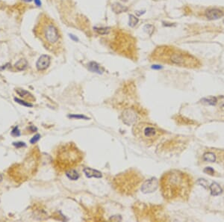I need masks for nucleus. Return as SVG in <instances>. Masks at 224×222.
<instances>
[{"instance_id":"obj_1","label":"nucleus","mask_w":224,"mask_h":222,"mask_svg":"<svg viewBox=\"0 0 224 222\" xmlns=\"http://www.w3.org/2000/svg\"><path fill=\"white\" fill-rule=\"evenodd\" d=\"M160 186L165 200L185 201L189 198L193 187V179L187 173L172 170L162 176Z\"/></svg>"},{"instance_id":"obj_2","label":"nucleus","mask_w":224,"mask_h":222,"mask_svg":"<svg viewBox=\"0 0 224 222\" xmlns=\"http://www.w3.org/2000/svg\"><path fill=\"white\" fill-rule=\"evenodd\" d=\"M153 61L181 68L195 69L201 67L198 58L188 53L173 47H159L152 54Z\"/></svg>"},{"instance_id":"obj_3","label":"nucleus","mask_w":224,"mask_h":222,"mask_svg":"<svg viewBox=\"0 0 224 222\" xmlns=\"http://www.w3.org/2000/svg\"><path fill=\"white\" fill-rule=\"evenodd\" d=\"M34 31L46 48L52 51L58 47L60 38L59 31L53 21L47 15L40 16Z\"/></svg>"},{"instance_id":"obj_4","label":"nucleus","mask_w":224,"mask_h":222,"mask_svg":"<svg viewBox=\"0 0 224 222\" xmlns=\"http://www.w3.org/2000/svg\"><path fill=\"white\" fill-rule=\"evenodd\" d=\"M132 132L137 139L146 145L155 144L164 134V131L157 126L146 122H140L135 124Z\"/></svg>"},{"instance_id":"obj_5","label":"nucleus","mask_w":224,"mask_h":222,"mask_svg":"<svg viewBox=\"0 0 224 222\" xmlns=\"http://www.w3.org/2000/svg\"><path fill=\"white\" fill-rule=\"evenodd\" d=\"M83 159V154L73 144H68L64 146L58 152L57 162L60 168L64 170L73 169Z\"/></svg>"},{"instance_id":"obj_6","label":"nucleus","mask_w":224,"mask_h":222,"mask_svg":"<svg viewBox=\"0 0 224 222\" xmlns=\"http://www.w3.org/2000/svg\"><path fill=\"white\" fill-rule=\"evenodd\" d=\"M158 187V180L155 177L150 178L143 183L141 186V191L143 193H152L156 191Z\"/></svg>"},{"instance_id":"obj_7","label":"nucleus","mask_w":224,"mask_h":222,"mask_svg":"<svg viewBox=\"0 0 224 222\" xmlns=\"http://www.w3.org/2000/svg\"><path fill=\"white\" fill-rule=\"evenodd\" d=\"M50 61H51V60H50V57L49 55H43L37 60L36 67H37L38 71H44V70L49 68L50 64Z\"/></svg>"},{"instance_id":"obj_8","label":"nucleus","mask_w":224,"mask_h":222,"mask_svg":"<svg viewBox=\"0 0 224 222\" xmlns=\"http://www.w3.org/2000/svg\"><path fill=\"white\" fill-rule=\"evenodd\" d=\"M224 12L218 9H211L208 10L205 13V16L208 19L213 20V19H220L222 17H223Z\"/></svg>"},{"instance_id":"obj_9","label":"nucleus","mask_w":224,"mask_h":222,"mask_svg":"<svg viewBox=\"0 0 224 222\" xmlns=\"http://www.w3.org/2000/svg\"><path fill=\"white\" fill-rule=\"evenodd\" d=\"M84 174L86 175L87 177L88 178H101L102 177V174L101 172H99L97 170H95L91 168H85L83 170Z\"/></svg>"},{"instance_id":"obj_10","label":"nucleus","mask_w":224,"mask_h":222,"mask_svg":"<svg viewBox=\"0 0 224 222\" xmlns=\"http://www.w3.org/2000/svg\"><path fill=\"white\" fill-rule=\"evenodd\" d=\"M88 70L91 72H94V73H99V74H102V73L104 72V69L96 62H94V61H91L88 64Z\"/></svg>"},{"instance_id":"obj_11","label":"nucleus","mask_w":224,"mask_h":222,"mask_svg":"<svg viewBox=\"0 0 224 222\" xmlns=\"http://www.w3.org/2000/svg\"><path fill=\"white\" fill-rule=\"evenodd\" d=\"M209 189H210L212 195L214 196L219 195L220 194H221L222 192L221 187H220V185H219L218 183H217V182H213V183L210 186Z\"/></svg>"},{"instance_id":"obj_12","label":"nucleus","mask_w":224,"mask_h":222,"mask_svg":"<svg viewBox=\"0 0 224 222\" xmlns=\"http://www.w3.org/2000/svg\"><path fill=\"white\" fill-rule=\"evenodd\" d=\"M15 68L17 70V71H24V70L26 69V68H27L28 66V62L27 61H26V59H24V58H22V59L19 60V61H17V63L15 64Z\"/></svg>"},{"instance_id":"obj_13","label":"nucleus","mask_w":224,"mask_h":222,"mask_svg":"<svg viewBox=\"0 0 224 222\" xmlns=\"http://www.w3.org/2000/svg\"><path fill=\"white\" fill-rule=\"evenodd\" d=\"M67 177L69 178L71 180H77L79 177V174L76 170L74 169H70L66 171Z\"/></svg>"},{"instance_id":"obj_14","label":"nucleus","mask_w":224,"mask_h":222,"mask_svg":"<svg viewBox=\"0 0 224 222\" xmlns=\"http://www.w3.org/2000/svg\"><path fill=\"white\" fill-rule=\"evenodd\" d=\"M112 10L115 13H122L126 11L128 9L125 6L119 4V3H115L112 5Z\"/></svg>"},{"instance_id":"obj_15","label":"nucleus","mask_w":224,"mask_h":222,"mask_svg":"<svg viewBox=\"0 0 224 222\" xmlns=\"http://www.w3.org/2000/svg\"><path fill=\"white\" fill-rule=\"evenodd\" d=\"M16 92H17V94L22 97H25V98L30 97V98H32V99H33V97H32V94H31L29 92V91H26V90H24V89L17 88V90H16Z\"/></svg>"},{"instance_id":"obj_16","label":"nucleus","mask_w":224,"mask_h":222,"mask_svg":"<svg viewBox=\"0 0 224 222\" xmlns=\"http://www.w3.org/2000/svg\"><path fill=\"white\" fill-rule=\"evenodd\" d=\"M138 18L135 17V16L132 15V14L129 15V25L131 27H135V26L138 24Z\"/></svg>"},{"instance_id":"obj_17","label":"nucleus","mask_w":224,"mask_h":222,"mask_svg":"<svg viewBox=\"0 0 224 222\" xmlns=\"http://www.w3.org/2000/svg\"><path fill=\"white\" fill-rule=\"evenodd\" d=\"M95 31H96V32H98L99 34H100V35H106V34L109 33V32H110V28L107 27V28H96L95 27L94 28Z\"/></svg>"},{"instance_id":"obj_18","label":"nucleus","mask_w":224,"mask_h":222,"mask_svg":"<svg viewBox=\"0 0 224 222\" xmlns=\"http://www.w3.org/2000/svg\"><path fill=\"white\" fill-rule=\"evenodd\" d=\"M143 30H144L148 35H152V34L154 32V26L152 25H149L148 24V25H146L143 27Z\"/></svg>"},{"instance_id":"obj_19","label":"nucleus","mask_w":224,"mask_h":222,"mask_svg":"<svg viewBox=\"0 0 224 222\" xmlns=\"http://www.w3.org/2000/svg\"><path fill=\"white\" fill-rule=\"evenodd\" d=\"M14 100H15L17 102H18L19 104H21V105L24 106H26V107H32V106H33V105H32V104L29 103V102H25V101L22 100V99H18V98H14Z\"/></svg>"},{"instance_id":"obj_20","label":"nucleus","mask_w":224,"mask_h":222,"mask_svg":"<svg viewBox=\"0 0 224 222\" xmlns=\"http://www.w3.org/2000/svg\"><path fill=\"white\" fill-rule=\"evenodd\" d=\"M11 135L14 137H17L20 135V132H19V129H18L17 127H15V128H14V130H13L12 132H11Z\"/></svg>"},{"instance_id":"obj_21","label":"nucleus","mask_w":224,"mask_h":222,"mask_svg":"<svg viewBox=\"0 0 224 222\" xmlns=\"http://www.w3.org/2000/svg\"><path fill=\"white\" fill-rule=\"evenodd\" d=\"M40 135H39V134H37V135H35V136H34L33 138L31 139V141H30L31 144H35L39 139H40Z\"/></svg>"},{"instance_id":"obj_22","label":"nucleus","mask_w":224,"mask_h":222,"mask_svg":"<svg viewBox=\"0 0 224 222\" xmlns=\"http://www.w3.org/2000/svg\"><path fill=\"white\" fill-rule=\"evenodd\" d=\"M13 145L15 146L16 147H22L26 146V144L24 142H21V141H19V142H14L13 143Z\"/></svg>"},{"instance_id":"obj_23","label":"nucleus","mask_w":224,"mask_h":222,"mask_svg":"<svg viewBox=\"0 0 224 222\" xmlns=\"http://www.w3.org/2000/svg\"><path fill=\"white\" fill-rule=\"evenodd\" d=\"M69 117H71V118L74 117V118H84V119H88L86 117H84V116H83V115H70Z\"/></svg>"},{"instance_id":"obj_24","label":"nucleus","mask_w":224,"mask_h":222,"mask_svg":"<svg viewBox=\"0 0 224 222\" xmlns=\"http://www.w3.org/2000/svg\"><path fill=\"white\" fill-rule=\"evenodd\" d=\"M35 2L36 5L38 6V7H40V6L41 5V2H40V0H35Z\"/></svg>"},{"instance_id":"obj_25","label":"nucleus","mask_w":224,"mask_h":222,"mask_svg":"<svg viewBox=\"0 0 224 222\" xmlns=\"http://www.w3.org/2000/svg\"><path fill=\"white\" fill-rule=\"evenodd\" d=\"M70 37H71V38L72 39H73V40H75V41H78V38H77V37H75V36L74 35H70Z\"/></svg>"},{"instance_id":"obj_26","label":"nucleus","mask_w":224,"mask_h":222,"mask_svg":"<svg viewBox=\"0 0 224 222\" xmlns=\"http://www.w3.org/2000/svg\"><path fill=\"white\" fill-rule=\"evenodd\" d=\"M24 2H32V0H23Z\"/></svg>"},{"instance_id":"obj_27","label":"nucleus","mask_w":224,"mask_h":222,"mask_svg":"<svg viewBox=\"0 0 224 222\" xmlns=\"http://www.w3.org/2000/svg\"><path fill=\"white\" fill-rule=\"evenodd\" d=\"M2 175L0 174V182H2Z\"/></svg>"},{"instance_id":"obj_28","label":"nucleus","mask_w":224,"mask_h":222,"mask_svg":"<svg viewBox=\"0 0 224 222\" xmlns=\"http://www.w3.org/2000/svg\"><path fill=\"white\" fill-rule=\"evenodd\" d=\"M153 68H161V67H153Z\"/></svg>"}]
</instances>
